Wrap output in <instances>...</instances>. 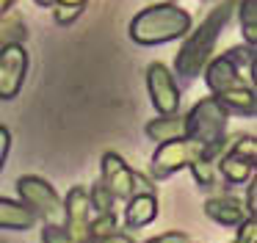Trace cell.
Listing matches in <instances>:
<instances>
[{
	"instance_id": "6da1fadb",
	"label": "cell",
	"mask_w": 257,
	"mask_h": 243,
	"mask_svg": "<svg viewBox=\"0 0 257 243\" xmlns=\"http://www.w3.org/2000/svg\"><path fill=\"white\" fill-rule=\"evenodd\" d=\"M188 28V17L177 9H150L147 14H141L139 20L133 22V39L139 42H166L172 36H180V33Z\"/></svg>"
},
{
	"instance_id": "7a4b0ae2",
	"label": "cell",
	"mask_w": 257,
	"mask_h": 243,
	"mask_svg": "<svg viewBox=\"0 0 257 243\" xmlns=\"http://www.w3.org/2000/svg\"><path fill=\"white\" fill-rule=\"evenodd\" d=\"M224 20H227V6H224L221 11H216V14L210 17V20L205 22V25L199 28V33H196V39H191L188 44L183 47V53H180V72H185V75H191V72H196L202 66V61H205V53L207 47H210L213 36H216V31L224 25Z\"/></svg>"
},
{
	"instance_id": "3957f363",
	"label": "cell",
	"mask_w": 257,
	"mask_h": 243,
	"mask_svg": "<svg viewBox=\"0 0 257 243\" xmlns=\"http://www.w3.org/2000/svg\"><path fill=\"white\" fill-rule=\"evenodd\" d=\"M25 75V50L6 47L0 53V97H12L23 86Z\"/></svg>"
},
{
	"instance_id": "277c9868",
	"label": "cell",
	"mask_w": 257,
	"mask_h": 243,
	"mask_svg": "<svg viewBox=\"0 0 257 243\" xmlns=\"http://www.w3.org/2000/svg\"><path fill=\"white\" fill-rule=\"evenodd\" d=\"M150 91H152V97H155V105L163 113L177 108V88L169 80L166 66H161V64L150 66Z\"/></svg>"
},
{
	"instance_id": "5b68a950",
	"label": "cell",
	"mask_w": 257,
	"mask_h": 243,
	"mask_svg": "<svg viewBox=\"0 0 257 243\" xmlns=\"http://www.w3.org/2000/svg\"><path fill=\"white\" fill-rule=\"evenodd\" d=\"M34 224V213H28L25 207L14 202L0 199V226H31Z\"/></svg>"
},
{
	"instance_id": "8992f818",
	"label": "cell",
	"mask_w": 257,
	"mask_h": 243,
	"mask_svg": "<svg viewBox=\"0 0 257 243\" xmlns=\"http://www.w3.org/2000/svg\"><path fill=\"white\" fill-rule=\"evenodd\" d=\"M133 210H139L136 215H127L130 224H144L147 218H155V199H136L133 202Z\"/></svg>"
},
{
	"instance_id": "52a82bcc",
	"label": "cell",
	"mask_w": 257,
	"mask_h": 243,
	"mask_svg": "<svg viewBox=\"0 0 257 243\" xmlns=\"http://www.w3.org/2000/svg\"><path fill=\"white\" fill-rule=\"evenodd\" d=\"M251 9H254V0H246V36H249V42L254 39V25H251L254 14H251Z\"/></svg>"
},
{
	"instance_id": "ba28073f",
	"label": "cell",
	"mask_w": 257,
	"mask_h": 243,
	"mask_svg": "<svg viewBox=\"0 0 257 243\" xmlns=\"http://www.w3.org/2000/svg\"><path fill=\"white\" fill-rule=\"evenodd\" d=\"M6 152H9V130H6V127H0V166H3Z\"/></svg>"
}]
</instances>
